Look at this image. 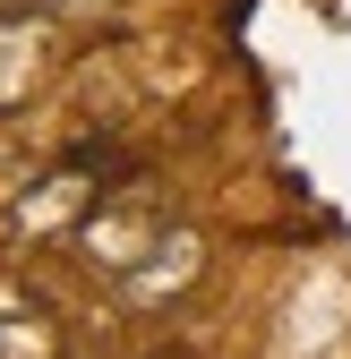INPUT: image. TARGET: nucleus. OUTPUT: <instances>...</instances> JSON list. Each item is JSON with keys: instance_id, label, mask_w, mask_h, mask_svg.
<instances>
[{"instance_id": "1", "label": "nucleus", "mask_w": 351, "mask_h": 359, "mask_svg": "<svg viewBox=\"0 0 351 359\" xmlns=\"http://www.w3.org/2000/svg\"><path fill=\"white\" fill-rule=\"evenodd\" d=\"M146 248H163V197L146 189V180L86 214V257H95V265L128 274V265H146Z\"/></svg>"}, {"instance_id": "2", "label": "nucleus", "mask_w": 351, "mask_h": 359, "mask_svg": "<svg viewBox=\"0 0 351 359\" xmlns=\"http://www.w3.org/2000/svg\"><path fill=\"white\" fill-rule=\"evenodd\" d=\"M189 274H197V240L189 231H163V257L154 265H128L120 283H128V299H163L171 283H189Z\"/></svg>"}, {"instance_id": "4", "label": "nucleus", "mask_w": 351, "mask_h": 359, "mask_svg": "<svg viewBox=\"0 0 351 359\" xmlns=\"http://www.w3.org/2000/svg\"><path fill=\"white\" fill-rule=\"evenodd\" d=\"M52 9H69V18H95V9H112V0H52Z\"/></svg>"}, {"instance_id": "3", "label": "nucleus", "mask_w": 351, "mask_h": 359, "mask_svg": "<svg viewBox=\"0 0 351 359\" xmlns=\"http://www.w3.org/2000/svg\"><path fill=\"white\" fill-rule=\"evenodd\" d=\"M34 69H43V34H34V26H0V111L26 103Z\"/></svg>"}]
</instances>
